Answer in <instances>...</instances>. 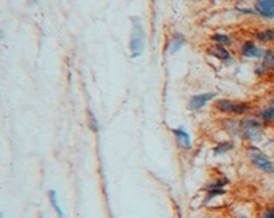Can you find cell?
<instances>
[{
  "label": "cell",
  "instance_id": "obj_7",
  "mask_svg": "<svg viewBox=\"0 0 274 218\" xmlns=\"http://www.w3.org/2000/svg\"><path fill=\"white\" fill-rule=\"evenodd\" d=\"M218 97H220V95L217 92L196 93V95H192V97H189V100H188V109L191 112H200L202 109L207 106L209 103L215 101Z\"/></svg>",
  "mask_w": 274,
  "mask_h": 218
},
{
  "label": "cell",
  "instance_id": "obj_6",
  "mask_svg": "<svg viewBox=\"0 0 274 218\" xmlns=\"http://www.w3.org/2000/svg\"><path fill=\"white\" fill-rule=\"evenodd\" d=\"M264 50L261 45H258V42H255L253 39L252 40H242L239 45H237V51H239V55L242 58H247V59H261L263 55H264Z\"/></svg>",
  "mask_w": 274,
  "mask_h": 218
},
{
  "label": "cell",
  "instance_id": "obj_11",
  "mask_svg": "<svg viewBox=\"0 0 274 218\" xmlns=\"http://www.w3.org/2000/svg\"><path fill=\"white\" fill-rule=\"evenodd\" d=\"M184 45H186V36L183 32H173L165 42V53L176 55Z\"/></svg>",
  "mask_w": 274,
  "mask_h": 218
},
{
  "label": "cell",
  "instance_id": "obj_4",
  "mask_svg": "<svg viewBox=\"0 0 274 218\" xmlns=\"http://www.w3.org/2000/svg\"><path fill=\"white\" fill-rule=\"evenodd\" d=\"M247 159H249L255 170L264 173V175L274 177V161L266 153H263L257 144H250L247 148Z\"/></svg>",
  "mask_w": 274,
  "mask_h": 218
},
{
  "label": "cell",
  "instance_id": "obj_2",
  "mask_svg": "<svg viewBox=\"0 0 274 218\" xmlns=\"http://www.w3.org/2000/svg\"><path fill=\"white\" fill-rule=\"evenodd\" d=\"M214 109L226 117H245L250 116L253 106L247 101H236L229 98H217L214 101Z\"/></svg>",
  "mask_w": 274,
  "mask_h": 218
},
{
  "label": "cell",
  "instance_id": "obj_25",
  "mask_svg": "<svg viewBox=\"0 0 274 218\" xmlns=\"http://www.w3.org/2000/svg\"><path fill=\"white\" fill-rule=\"evenodd\" d=\"M272 125H274V124H272Z\"/></svg>",
  "mask_w": 274,
  "mask_h": 218
},
{
  "label": "cell",
  "instance_id": "obj_3",
  "mask_svg": "<svg viewBox=\"0 0 274 218\" xmlns=\"http://www.w3.org/2000/svg\"><path fill=\"white\" fill-rule=\"evenodd\" d=\"M241 132L239 136L244 141L250 144H258L263 139V128L264 124L257 117V116H245L239 120Z\"/></svg>",
  "mask_w": 274,
  "mask_h": 218
},
{
  "label": "cell",
  "instance_id": "obj_21",
  "mask_svg": "<svg viewBox=\"0 0 274 218\" xmlns=\"http://www.w3.org/2000/svg\"><path fill=\"white\" fill-rule=\"evenodd\" d=\"M260 218H274V205H268L263 208Z\"/></svg>",
  "mask_w": 274,
  "mask_h": 218
},
{
  "label": "cell",
  "instance_id": "obj_13",
  "mask_svg": "<svg viewBox=\"0 0 274 218\" xmlns=\"http://www.w3.org/2000/svg\"><path fill=\"white\" fill-rule=\"evenodd\" d=\"M210 42L217 43V45H223V47L229 48L236 43V37L233 36V34H226V32H214L210 36Z\"/></svg>",
  "mask_w": 274,
  "mask_h": 218
},
{
  "label": "cell",
  "instance_id": "obj_20",
  "mask_svg": "<svg viewBox=\"0 0 274 218\" xmlns=\"http://www.w3.org/2000/svg\"><path fill=\"white\" fill-rule=\"evenodd\" d=\"M271 72V69H268V67H264L261 63H258L257 66H255V74H257L258 77H266L268 74Z\"/></svg>",
  "mask_w": 274,
  "mask_h": 218
},
{
  "label": "cell",
  "instance_id": "obj_18",
  "mask_svg": "<svg viewBox=\"0 0 274 218\" xmlns=\"http://www.w3.org/2000/svg\"><path fill=\"white\" fill-rule=\"evenodd\" d=\"M260 63L268 67V69H274V48H266L264 50V55L260 59Z\"/></svg>",
  "mask_w": 274,
  "mask_h": 218
},
{
  "label": "cell",
  "instance_id": "obj_12",
  "mask_svg": "<svg viewBox=\"0 0 274 218\" xmlns=\"http://www.w3.org/2000/svg\"><path fill=\"white\" fill-rule=\"evenodd\" d=\"M252 37L255 42H258V43H266V45H271V43H274V28H264V29L253 31Z\"/></svg>",
  "mask_w": 274,
  "mask_h": 218
},
{
  "label": "cell",
  "instance_id": "obj_15",
  "mask_svg": "<svg viewBox=\"0 0 274 218\" xmlns=\"http://www.w3.org/2000/svg\"><path fill=\"white\" fill-rule=\"evenodd\" d=\"M257 117L266 124H274V104H268V106H263L257 111Z\"/></svg>",
  "mask_w": 274,
  "mask_h": 218
},
{
  "label": "cell",
  "instance_id": "obj_5",
  "mask_svg": "<svg viewBox=\"0 0 274 218\" xmlns=\"http://www.w3.org/2000/svg\"><path fill=\"white\" fill-rule=\"evenodd\" d=\"M231 183V180H229L228 177L225 175H220L214 180H210L209 183H206L204 185V193H206V197H204V204H209L212 202V200H215L218 197H222L226 194V186Z\"/></svg>",
  "mask_w": 274,
  "mask_h": 218
},
{
  "label": "cell",
  "instance_id": "obj_17",
  "mask_svg": "<svg viewBox=\"0 0 274 218\" xmlns=\"http://www.w3.org/2000/svg\"><path fill=\"white\" fill-rule=\"evenodd\" d=\"M48 199H50V204L53 207V210L56 212L58 218H64V212H63V207L59 204V197H58V193L55 189H50L48 191Z\"/></svg>",
  "mask_w": 274,
  "mask_h": 218
},
{
  "label": "cell",
  "instance_id": "obj_16",
  "mask_svg": "<svg viewBox=\"0 0 274 218\" xmlns=\"http://www.w3.org/2000/svg\"><path fill=\"white\" fill-rule=\"evenodd\" d=\"M223 122V128L226 130L228 135L231 136H239V132H241V127H239V120L236 117H229V119H225L222 120Z\"/></svg>",
  "mask_w": 274,
  "mask_h": 218
},
{
  "label": "cell",
  "instance_id": "obj_9",
  "mask_svg": "<svg viewBox=\"0 0 274 218\" xmlns=\"http://www.w3.org/2000/svg\"><path fill=\"white\" fill-rule=\"evenodd\" d=\"M253 12L264 21H274V0H255Z\"/></svg>",
  "mask_w": 274,
  "mask_h": 218
},
{
  "label": "cell",
  "instance_id": "obj_22",
  "mask_svg": "<svg viewBox=\"0 0 274 218\" xmlns=\"http://www.w3.org/2000/svg\"><path fill=\"white\" fill-rule=\"evenodd\" d=\"M269 98H271V104H274V90L271 92V97Z\"/></svg>",
  "mask_w": 274,
  "mask_h": 218
},
{
  "label": "cell",
  "instance_id": "obj_24",
  "mask_svg": "<svg viewBox=\"0 0 274 218\" xmlns=\"http://www.w3.org/2000/svg\"><path fill=\"white\" fill-rule=\"evenodd\" d=\"M32 2H37V0H32Z\"/></svg>",
  "mask_w": 274,
  "mask_h": 218
},
{
  "label": "cell",
  "instance_id": "obj_1",
  "mask_svg": "<svg viewBox=\"0 0 274 218\" xmlns=\"http://www.w3.org/2000/svg\"><path fill=\"white\" fill-rule=\"evenodd\" d=\"M131 29H130V37H128V51L131 58H140L145 53L146 45H148V34L143 18L140 16H131L130 18Z\"/></svg>",
  "mask_w": 274,
  "mask_h": 218
},
{
  "label": "cell",
  "instance_id": "obj_10",
  "mask_svg": "<svg viewBox=\"0 0 274 218\" xmlns=\"http://www.w3.org/2000/svg\"><path fill=\"white\" fill-rule=\"evenodd\" d=\"M207 53L215 58L218 61H222L223 64H233L234 63V56L229 51V48L223 47V45H217V43H212V45L207 47Z\"/></svg>",
  "mask_w": 274,
  "mask_h": 218
},
{
  "label": "cell",
  "instance_id": "obj_23",
  "mask_svg": "<svg viewBox=\"0 0 274 218\" xmlns=\"http://www.w3.org/2000/svg\"><path fill=\"white\" fill-rule=\"evenodd\" d=\"M236 218H249L247 215H239V216H236Z\"/></svg>",
  "mask_w": 274,
  "mask_h": 218
},
{
  "label": "cell",
  "instance_id": "obj_14",
  "mask_svg": "<svg viewBox=\"0 0 274 218\" xmlns=\"http://www.w3.org/2000/svg\"><path fill=\"white\" fill-rule=\"evenodd\" d=\"M234 148H236V144L233 139H225V141H218L214 148H212V153H214L215 158H220V156L231 153Z\"/></svg>",
  "mask_w": 274,
  "mask_h": 218
},
{
  "label": "cell",
  "instance_id": "obj_19",
  "mask_svg": "<svg viewBox=\"0 0 274 218\" xmlns=\"http://www.w3.org/2000/svg\"><path fill=\"white\" fill-rule=\"evenodd\" d=\"M87 119H88V127L93 133H98L100 132V122H98V117L95 116V112L92 109L87 111Z\"/></svg>",
  "mask_w": 274,
  "mask_h": 218
},
{
  "label": "cell",
  "instance_id": "obj_8",
  "mask_svg": "<svg viewBox=\"0 0 274 218\" xmlns=\"http://www.w3.org/2000/svg\"><path fill=\"white\" fill-rule=\"evenodd\" d=\"M170 132L175 138V144L180 151L189 153L192 150V138L188 130H184L183 127H173L170 128Z\"/></svg>",
  "mask_w": 274,
  "mask_h": 218
}]
</instances>
